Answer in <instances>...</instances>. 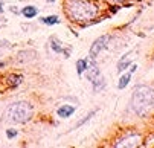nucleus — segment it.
Returning <instances> with one entry per match:
<instances>
[{
  "instance_id": "7ed1b4c3",
  "label": "nucleus",
  "mask_w": 154,
  "mask_h": 148,
  "mask_svg": "<svg viewBox=\"0 0 154 148\" xmlns=\"http://www.w3.org/2000/svg\"><path fill=\"white\" fill-rule=\"evenodd\" d=\"M32 105L26 101H17L14 104L9 105V109L6 112V116L11 122H15V124H25L28 121H31L32 118Z\"/></svg>"
},
{
  "instance_id": "1a4fd4ad",
  "label": "nucleus",
  "mask_w": 154,
  "mask_h": 148,
  "mask_svg": "<svg viewBox=\"0 0 154 148\" xmlns=\"http://www.w3.org/2000/svg\"><path fill=\"white\" fill-rule=\"evenodd\" d=\"M75 107L73 105H69V104H64V105H61V107L57 110V115L60 116V118H63V119H67V118H70L73 113H75Z\"/></svg>"
},
{
  "instance_id": "4468645a",
  "label": "nucleus",
  "mask_w": 154,
  "mask_h": 148,
  "mask_svg": "<svg viewBox=\"0 0 154 148\" xmlns=\"http://www.w3.org/2000/svg\"><path fill=\"white\" fill-rule=\"evenodd\" d=\"M87 64H89V61H87V60H78L76 61V72H78V75H82L85 72Z\"/></svg>"
},
{
  "instance_id": "f3484780",
  "label": "nucleus",
  "mask_w": 154,
  "mask_h": 148,
  "mask_svg": "<svg viewBox=\"0 0 154 148\" xmlns=\"http://www.w3.org/2000/svg\"><path fill=\"white\" fill-rule=\"evenodd\" d=\"M46 2H49V3H54V2H55V0H46Z\"/></svg>"
},
{
  "instance_id": "0eeeda50",
  "label": "nucleus",
  "mask_w": 154,
  "mask_h": 148,
  "mask_svg": "<svg viewBox=\"0 0 154 148\" xmlns=\"http://www.w3.org/2000/svg\"><path fill=\"white\" fill-rule=\"evenodd\" d=\"M134 55H136V51H130V52H127V54L118 61V67H116L118 73H122V72L131 64V61H133Z\"/></svg>"
},
{
  "instance_id": "423d86ee",
  "label": "nucleus",
  "mask_w": 154,
  "mask_h": 148,
  "mask_svg": "<svg viewBox=\"0 0 154 148\" xmlns=\"http://www.w3.org/2000/svg\"><path fill=\"white\" fill-rule=\"evenodd\" d=\"M139 140H140V136L137 133H127L122 139H119L115 146H136L139 145Z\"/></svg>"
},
{
  "instance_id": "9b49d317",
  "label": "nucleus",
  "mask_w": 154,
  "mask_h": 148,
  "mask_svg": "<svg viewBox=\"0 0 154 148\" xmlns=\"http://www.w3.org/2000/svg\"><path fill=\"white\" fill-rule=\"evenodd\" d=\"M21 14H23L26 18H34V17L38 15V9L35 6H32V5H28V6H25L23 9H21Z\"/></svg>"
},
{
  "instance_id": "f257e3e1",
  "label": "nucleus",
  "mask_w": 154,
  "mask_h": 148,
  "mask_svg": "<svg viewBox=\"0 0 154 148\" xmlns=\"http://www.w3.org/2000/svg\"><path fill=\"white\" fill-rule=\"evenodd\" d=\"M131 109L139 116H146L154 109V89L148 86H137L131 96Z\"/></svg>"
},
{
  "instance_id": "39448f33",
  "label": "nucleus",
  "mask_w": 154,
  "mask_h": 148,
  "mask_svg": "<svg viewBox=\"0 0 154 148\" xmlns=\"http://www.w3.org/2000/svg\"><path fill=\"white\" fill-rule=\"evenodd\" d=\"M110 38H112V35H101L99 38H96V40L93 41V45L90 46V51H89V57H90L92 60H96V58L99 57V54L107 48Z\"/></svg>"
},
{
  "instance_id": "dca6fc26",
  "label": "nucleus",
  "mask_w": 154,
  "mask_h": 148,
  "mask_svg": "<svg viewBox=\"0 0 154 148\" xmlns=\"http://www.w3.org/2000/svg\"><path fill=\"white\" fill-rule=\"evenodd\" d=\"M17 134H18V131H17V130H14V128L6 130V137H8V139H14Z\"/></svg>"
},
{
  "instance_id": "ddd939ff",
  "label": "nucleus",
  "mask_w": 154,
  "mask_h": 148,
  "mask_svg": "<svg viewBox=\"0 0 154 148\" xmlns=\"http://www.w3.org/2000/svg\"><path fill=\"white\" fill-rule=\"evenodd\" d=\"M96 112H98V109L92 110V112H90L89 115H85V116H84V118H82V119H81V121H79V122H78L76 125H75V128H79V127H82V125H84L85 122H89V121H90V119H92V118H93V116L96 115Z\"/></svg>"
},
{
  "instance_id": "20e7f679",
  "label": "nucleus",
  "mask_w": 154,
  "mask_h": 148,
  "mask_svg": "<svg viewBox=\"0 0 154 148\" xmlns=\"http://www.w3.org/2000/svg\"><path fill=\"white\" fill-rule=\"evenodd\" d=\"M85 73H87V79H89L92 84H93V90L95 92H99L104 89L105 86V81H104V76L98 67V64L93 61H89V64H87V69H85Z\"/></svg>"
},
{
  "instance_id": "2eb2a0df",
  "label": "nucleus",
  "mask_w": 154,
  "mask_h": 148,
  "mask_svg": "<svg viewBox=\"0 0 154 148\" xmlns=\"http://www.w3.org/2000/svg\"><path fill=\"white\" fill-rule=\"evenodd\" d=\"M41 22L45 23V25H58L60 23V18L57 17V15H48V17H45V18H41Z\"/></svg>"
},
{
  "instance_id": "f03ea898",
  "label": "nucleus",
  "mask_w": 154,
  "mask_h": 148,
  "mask_svg": "<svg viewBox=\"0 0 154 148\" xmlns=\"http://www.w3.org/2000/svg\"><path fill=\"white\" fill-rule=\"evenodd\" d=\"M67 14L73 22H89L99 14V8L87 0H72L67 5Z\"/></svg>"
},
{
  "instance_id": "6e6552de",
  "label": "nucleus",
  "mask_w": 154,
  "mask_h": 148,
  "mask_svg": "<svg viewBox=\"0 0 154 148\" xmlns=\"http://www.w3.org/2000/svg\"><path fill=\"white\" fill-rule=\"evenodd\" d=\"M51 48L54 49V52L63 54L64 58H69V57H70V49H66L64 45L61 43L60 40H57V38H51Z\"/></svg>"
},
{
  "instance_id": "9d476101",
  "label": "nucleus",
  "mask_w": 154,
  "mask_h": 148,
  "mask_svg": "<svg viewBox=\"0 0 154 148\" xmlns=\"http://www.w3.org/2000/svg\"><path fill=\"white\" fill-rule=\"evenodd\" d=\"M131 75H133V72H127V73H124L121 78H119V82H118V89L119 90H124L127 86H128V82H130V79H131Z\"/></svg>"
},
{
  "instance_id": "f8f14e48",
  "label": "nucleus",
  "mask_w": 154,
  "mask_h": 148,
  "mask_svg": "<svg viewBox=\"0 0 154 148\" xmlns=\"http://www.w3.org/2000/svg\"><path fill=\"white\" fill-rule=\"evenodd\" d=\"M21 81H23V76H21V75H9V76H8L9 87H17V86H20Z\"/></svg>"
}]
</instances>
